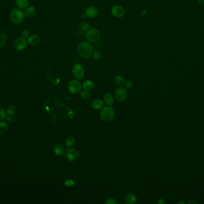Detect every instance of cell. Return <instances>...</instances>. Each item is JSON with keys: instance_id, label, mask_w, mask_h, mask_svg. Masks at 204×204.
<instances>
[{"instance_id": "6da1fadb", "label": "cell", "mask_w": 204, "mask_h": 204, "mask_svg": "<svg viewBox=\"0 0 204 204\" xmlns=\"http://www.w3.org/2000/svg\"><path fill=\"white\" fill-rule=\"evenodd\" d=\"M77 53L83 59L90 58L93 53V45L87 41L80 43L77 47Z\"/></svg>"}, {"instance_id": "7a4b0ae2", "label": "cell", "mask_w": 204, "mask_h": 204, "mask_svg": "<svg viewBox=\"0 0 204 204\" xmlns=\"http://www.w3.org/2000/svg\"><path fill=\"white\" fill-rule=\"evenodd\" d=\"M25 15L23 11L19 8H15L11 10L10 14V18L11 22L15 25H19L24 20Z\"/></svg>"}, {"instance_id": "3957f363", "label": "cell", "mask_w": 204, "mask_h": 204, "mask_svg": "<svg viewBox=\"0 0 204 204\" xmlns=\"http://www.w3.org/2000/svg\"><path fill=\"white\" fill-rule=\"evenodd\" d=\"M114 110L111 107H106L100 112V118L104 122H109L113 118Z\"/></svg>"}, {"instance_id": "277c9868", "label": "cell", "mask_w": 204, "mask_h": 204, "mask_svg": "<svg viewBox=\"0 0 204 204\" xmlns=\"http://www.w3.org/2000/svg\"><path fill=\"white\" fill-rule=\"evenodd\" d=\"M87 39L91 43H96L101 38V32L96 28L89 29L86 33Z\"/></svg>"}, {"instance_id": "5b68a950", "label": "cell", "mask_w": 204, "mask_h": 204, "mask_svg": "<svg viewBox=\"0 0 204 204\" xmlns=\"http://www.w3.org/2000/svg\"><path fill=\"white\" fill-rule=\"evenodd\" d=\"M65 157L67 161L69 162H75L77 161L79 157V152L74 149H68L65 154Z\"/></svg>"}, {"instance_id": "8992f818", "label": "cell", "mask_w": 204, "mask_h": 204, "mask_svg": "<svg viewBox=\"0 0 204 204\" xmlns=\"http://www.w3.org/2000/svg\"><path fill=\"white\" fill-rule=\"evenodd\" d=\"M127 97V92L126 89L123 87H120L116 89L115 92V97L119 102L124 101Z\"/></svg>"}, {"instance_id": "52a82bcc", "label": "cell", "mask_w": 204, "mask_h": 204, "mask_svg": "<svg viewBox=\"0 0 204 204\" xmlns=\"http://www.w3.org/2000/svg\"><path fill=\"white\" fill-rule=\"evenodd\" d=\"M28 45V41L25 39H23L22 37L17 38L13 43L14 47L17 50L22 51L25 50Z\"/></svg>"}, {"instance_id": "ba28073f", "label": "cell", "mask_w": 204, "mask_h": 204, "mask_svg": "<svg viewBox=\"0 0 204 204\" xmlns=\"http://www.w3.org/2000/svg\"><path fill=\"white\" fill-rule=\"evenodd\" d=\"M72 73L76 79H81L84 76V69L81 65L76 64L72 68Z\"/></svg>"}, {"instance_id": "9c48e42d", "label": "cell", "mask_w": 204, "mask_h": 204, "mask_svg": "<svg viewBox=\"0 0 204 204\" xmlns=\"http://www.w3.org/2000/svg\"><path fill=\"white\" fill-rule=\"evenodd\" d=\"M69 90L74 94L79 93L81 90V85L79 81L78 80L71 81L68 85Z\"/></svg>"}, {"instance_id": "30bf717a", "label": "cell", "mask_w": 204, "mask_h": 204, "mask_svg": "<svg viewBox=\"0 0 204 204\" xmlns=\"http://www.w3.org/2000/svg\"><path fill=\"white\" fill-rule=\"evenodd\" d=\"M111 13L112 15L116 18H122L125 15L124 8L119 5L113 6L111 9Z\"/></svg>"}, {"instance_id": "8fae6325", "label": "cell", "mask_w": 204, "mask_h": 204, "mask_svg": "<svg viewBox=\"0 0 204 204\" xmlns=\"http://www.w3.org/2000/svg\"><path fill=\"white\" fill-rule=\"evenodd\" d=\"M85 15L88 18H94L98 15V9L94 6H90L86 9Z\"/></svg>"}, {"instance_id": "7c38bea8", "label": "cell", "mask_w": 204, "mask_h": 204, "mask_svg": "<svg viewBox=\"0 0 204 204\" xmlns=\"http://www.w3.org/2000/svg\"><path fill=\"white\" fill-rule=\"evenodd\" d=\"M27 41L28 43L31 46H36L40 43L41 39L38 35L36 34H32L29 36V37L27 39Z\"/></svg>"}, {"instance_id": "4fadbf2b", "label": "cell", "mask_w": 204, "mask_h": 204, "mask_svg": "<svg viewBox=\"0 0 204 204\" xmlns=\"http://www.w3.org/2000/svg\"><path fill=\"white\" fill-rule=\"evenodd\" d=\"M16 4L19 9H26L29 6V0H16Z\"/></svg>"}, {"instance_id": "5bb4252c", "label": "cell", "mask_w": 204, "mask_h": 204, "mask_svg": "<svg viewBox=\"0 0 204 204\" xmlns=\"http://www.w3.org/2000/svg\"><path fill=\"white\" fill-rule=\"evenodd\" d=\"M91 105L95 110H100L103 107L104 104L102 100L99 99H95L92 102Z\"/></svg>"}, {"instance_id": "9a60e30c", "label": "cell", "mask_w": 204, "mask_h": 204, "mask_svg": "<svg viewBox=\"0 0 204 204\" xmlns=\"http://www.w3.org/2000/svg\"><path fill=\"white\" fill-rule=\"evenodd\" d=\"M54 151L56 155L58 156H62L64 153V147L62 144H57L54 146Z\"/></svg>"}, {"instance_id": "2e32d148", "label": "cell", "mask_w": 204, "mask_h": 204, "mask_svg": "<svg viewBox=\"0 0 204 204\" xmlns=\"http://www.w3.org/2000/svg\"><path fill=\"white\" fill-rule=\"evenodd\" d=\"M35 8L33 6L28 7L24 12V15L26 18H31L32 17L35 13Z\"/></svg>"}, {"instance_id": "e0dca14e", "label": "cell", "mask_w": 204, "mask_h": 204, "mask_svg": "<svg viewBox=\"0 0 204 204\" xmlns=\"http://www.w3.org/2000/svg\"><path fill=\"white\" fill-rule=\"evenodd\" d=\"M94 88V83L91 80H86L82 84V88L86 91H90Z\"/></svg>"}, {"instance_id": "ac0fdd59", "label": "cell", "mask_w": 204, "mask_h": 204, "mask_svg": "<svg viewBox=\"0 0 204 204\" xmlns=\"http://www.w3.org/2000/svg\"><path fill=\"white\" fill-rule=\"evenodd\" d=\"M104 102L107 104V105H112L113 104V97H112V96L109 94V93H106L104 94Z\"/></svg>"}, {"instance_id": "d6986e66", "label": "cell", "mask_w": 204, "mask_h": 204, "mask_svg": "<svg viewBox=\"0 0 204 204\" xmlns=\"http://www.w3.org/2000/svg\"><path fill=\"white\" fill-rule=\"evenodd\" d=\"M137 200V198L134 194H129L125 198V201L127 203L133 204Z\"/></svg>"}, {"instance_id": "ffe728a7", "label": "cell", "mask_w": 204, "mask_h": 204, "mask_svg": "<svg viewBox=\"0 0 204 204\" xmlns=\"http://www.w3.org/2000/svg\"><path fill=\"white\" fill-rule=\"evenodd\" d=\"M7 42V35L6 34L0 31V47L4 46Z\"/></svg>"}, {"instance_id": "44dd1931", "label": "cell", "mask_w": 204, "mask_h": 204, "mask_svg": "<svg viewBox=\"0 0 204 204\" xmlns=\"http://www.w3.org/2000/svg\"><path fill=\"white\" fill-rule=\"evenodd\" d=\"M114 82L118 85H124L125 84V79L121 76H116L114 78Z\"/></svg>"}, {"instance_id": "7402d4cb", "label": "cell", "mask_w": 204, "mask_h": 204, "mask_svg": "<svg viewBox=\"0 0 204 204\" xmlns=\"http://www.w3.org/2000/svg\"><path fill=\"white\" fill-rule=\"evenodd\" d=\"M8 129V125L5 122H0V134H4Z\"/></svg>"}, {"instance_id": "603a6c76", "label": "cell", "mask_w": 204, "mask_h": 204, "mask_svg": "<svg viewBox=\"0 0 204 204\" xmlns=\"http://www.w3.org/2000/svg\"><path fill=\"white\" fill-rule=\"evenodd\" d=\"M79 28L82 31H88L90 29V24L86 22H82L79 23Z\"/></svg>"}, {"instance_id": "cb8c5ba5", "label": "cell", "mask_w": 204, "mask_h": 204, "mask_svg": "<svg viewBox=\"0 0 204 204\" xmlns=\"http://www.w3.org/2000/svg\"><path fill=\"white\" fill-rule=\"evenodd\" d=\"M17 111V108L16 106L13 105H10L8 109H7V113L8 115L12 116L16 113Z\"/></svg>"}, {"instance_id": "d4e9b609", "label": "cell", "mask_w": 204, "mask_h": 204, "mask_svg": "<svg viewBox=\"0 0 204 204\" xmlns=\"http://www.w3.org/2000/svg\"><path fill=\"white\" fill-rule=\"evenodd\" d=\"M75 143V138L73 136H69L66 140V146L68 147L72 146Z\"/></svg>"}, {"instance_id": "484cf974", "label": "cell", "mask_w": 204, "mask_h": 204, "mask_svg": "<svg viewBox=\"0 0 204 204\" xmlns=\"http://www.w3.org/2000/svg\"><path fill=\"white\" fill-rule=\"evenodd\" d=\"M30 35V31L28 29H25L22 31L21 33V37L23 39H28Z\"/></svg>"}, {"instance_id": "4316f807", "label": "cell", "mask_w": 204, "mask_h": 204, "mask_svg": "<svg viewBox=\"0 0 204 204\" xmlns=\"http://www.w3.org/2000/svg\"><path fill=\"white\" fill-rule=\"evenodd\" d=\"M81 97L82 98L84 99V100H88L90 98V94L87 92V91H84L82 92L80 94Z\"/></svg>"}, {"instance_id": "83f0119b", "label": "cell", "mask_w": 204, "mask_h": 204, "mask_svg": "<svg viewBox=\"0 0 204 204\" xmlns=\"http://www.w3.org/2000/svg\"><path fill=\"white\" fill-rule=\"evenodd\" d=\"M93 59L95 61H97L99 60L101 57V53L99 51H95L93 53Z\"/></svg>"}, {"instance_id": "f1b7e54d", "label": "cell", "mask_w": 204, "mask_h": 204, "mask_svg": "<svg viewBox=\"0 0 204 204\" xmlns=\"http://www.w3.org/2000/svg\"><path fill=\"white\" fill-rule=\"evenodd\" d=\"M7 117L6 113L2 107H0V121H2Z\"/></svg>"}, {"instance_id": "f546056e", "label": "cell", "mask_w": 204, "mask_h": 204, "mask_svg": "<svg viewBox=\"0 0 204 204\" xmlns=\"http://www.w3.org/2000/svg\"><path fill=\"white\" fill-rule=\"evenodd\" d=\"M65 185L66 186H69V187H72L74 186L75 184L74 182L72 180V179H67L65 182Z\"/></svg>"}, {"instance_id": "4dcf8cb0", "label": "cell", "mask_w": 204, "mask_h": 204, "mask_svg": "<svg viewBox=\"0 0 204 204\" xmlns=\"http://www.w3.org/2000/svg\"><path fill=\"white\" fill-rule=\"evenodd\" d=\"M133 85H134V84H133V82L132 81H131V80H129V81H128L126 83V85H125V86H126V88H127V89H131V88H133Z\"/></svg>"}, {"instance_id": "1f68e13d", "label": "cell", "mask_w": 204, "mask_h": 204, "mask_svg": "<svg viewBox=\"0 0 204 204\" xmlns=\"http://www.w3.org/2000/svg\"><path fill=\"white\" fill-rule=\"evenodd\" d=\"M105 203L106 204H115L116 203V202L113 199H107L106 201L105 202Z\"/></svg>"}, {"instance_id": "d6a6232c", "label": "cell", "mask_w": 204, "mask_h": 204, "mask_svg": "<svg viewBox=\"0 0 204 204\" xmlns=\"http://www.w3.org/2000/svg\"><path fill=\"white\" fill-rule=\"evenodd\" d=\"M6 118H7V121L8 122H13L15 121V118L13 117H12L11 116H10V115H8V116H7Z\"/></svg>"}, {"instance_id": "836d02e7", "label": "cell", "mask_w": 204, "mask_h": 204, "mask_svg": "<svg viewBox=\"0 0 204 204\" xmlns=\"http://www.w3.org/2000/svg\"><path fill=\"white\" fill-rule=\"evenodd\" d=\"M198 4L200 6H204V0H198Z\"/></svg>"}]
</instances>
